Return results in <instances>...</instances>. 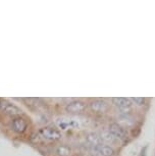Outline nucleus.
<instances>
[{
  "label": "nucleus",
  "mask_w": 155,
  "mask_h": 156,
  "mask_svg": "<svg viewBox=\"0 0 155 156\" xmlns=\"http://www.w3.org/2000/svg\"><path fill=\"white\" fill-rule=\"evenodd\" d=\"M39 135L41 138L47 141H57L61 138L60 132L57 129L52 128V126H45L39 131Z\"/></svg>",
  "instance_id": "7ed1b4c3"
},
{
  "label": "nucleus",
  "mask_w": 155,
  "mask_h": 156,
  "mask_svg": "<svg viewBox=\"0 0 155 156\" xmlns=\"http://www.w3.org/2000/svg\"><path fill=\"white\" fill-rule=\"evenodd\" d=\"M29 123L28 120L23 116H17V117H13L11 119L10 122V128L16 134H24L26 131L28 129Z\"/></svg>",
  "instance_id": "f03ea898"
},
{
  "label": "nucleus",
  "mask_w": 155,
  "mask_h": 156,
  "mask_svg": "<svg viewBox=\"0 0 155 156\" xmlns=\"http://www.w3.org/2000/svg\"><path fill=\"white\" fill-rule=\"evenodd\" d=\"M113 103L119 110L124 114L130 113L132 109V100L130 98H124V97H116V98L112 99Z\"/></svg>",
  "instance_id": "20e7f679"
},
{
  "label": "nucleus",
  "mask_w": 155,
  "mask_h": 156,
  "mask_svg": "<svg viewBox=\"0 0 155 156\" xmlns=\"http://www.w3.org/2000/svg\"><path fill=\"white\" fill-rule=\"evenodd\" d=\"M87 105L86 103L81 101V100H74V101L69 102L66 104L65 106V110L66 112L72 113V114H79L82 113L86 110Z\"/></svg>",
  "instance_id": "39448f33"
},
{
  "label": "nucleus",
  "mask_w": 155,
  "mask_h": 156,
  "mask_svg": "<svg viewBox=\"0 0 155 156\" xmlns=\"http://www.w3.org/2000/svg\"><path fill=\"white\" fill-rule=\"evenodd\" d=\"M1 102H2V100L0 99V108H1Z\"/></svg>",
  "instance_id": "ddd939ff"
},
{
  "label": "nucleus",
  "mask_w": 155,
  "mask_h": 156,
  "mask_svg": "<svg viewBox=\"0 0 155 156\" xmlns=\"http://www.w3.org/2000/svg\"><path fill=\"white\" fill-rule=\"evenodd\" d=\"M99 136H100L102 142H104V143L112 144V143H115V141L118 140L111 133H110L109 129H104V131H102L101 133L99 134Z\"/></svg>",
  "instance_id": "1a4fd4ad"
},
{
  "label": "nucleus",
  "mask_w": 155,
  "mask_h": 156,
  "mask_svg": "<svg viewBox=\"0 0 155 156\" xmlns=\"http://www.w3.org/2000/svg\"><path fill=\"white\" fill-rule=\"evenodd\" d=\"M86 141L88 144H90L91 146H93L94 148H98L103 145V142H102L100 136L97 133H89L87 134L86 136Z\"/></svg>",
  "instance_id": "6e6552de"
},
{
  "label": "nucleus",
  "mask_w": 155,
  "mask_h": 156,
  "mask_svg": "<svg viewBox=\"0 0 155 156\" xmlns=\"http://www.w3.org/2000/svg\"><path fill=\"white\" fill-rule=\"evenodd\" d=\"M108 129L118 140H125L127 138V132L121 125L116 122H111L108 126Z\"/></svg>",
  "instance_id": "0eeeda50"
},
{
  "label": "nucleus",
  "mask_w": 155,
  "mask_h": 156,
  "mask_svg": "<svg viewBox=\"0 0 155 156\" xmlns=\"http://www.w3.org/2000/svg\"><path fill=\"white\" fill-rule=\"evenodd\" d=\"M89 107L93 112L96 113H105L108 110V103L104 100L96 99L89 103Z\"/></svg>",
  "instance_id": "423d86ee"
},
{
  "label": "nucleus",
  "mask_w": 155,
  "mask_h": 156,
  "mask_svg": "<svg viewBox=\"0 0 155 156\" xmlns=\"http://www.w3.org/2000/svg\"><path fill=\"white\" fill-rule=\"evenodd\" d=\"M55 153H56L58 156H71L72 148L68 145H59L55 149Z\"/></svg>",
  "instance_id": "9b49d317"
},
{
  "label": "nucleus",
  "mask_w": 155,
  "mask_h": 156,
  "mask_svg": "<svg viewBox=\"0 0 155 156\" xmlns=\"http://www.w3.org/2000/svg\"><path fill=\"white\" fill-rule=\"evenodd\" d=\"M96 150L98 151V153L101 156H113L114 155V150L112 147L108 146V145H102L98 148H96Z\"/></svg>",
  "instance_id": "9d476101"
},
{
  "label": "nucleus",
  "mask_w": 155,
  "mask_h": 156,
  "mask_svg": "<svg viewBox=\"0 0 155 156\" xmlns=\"http://www.w3.org/2000/svg\"><path fill=\"white\" fill-rule=\"evenodd\" d=\"M0 109L2 110V112L4 114H6L8 116H11L13 117H17V116H22L23 114V110L20 109L19 106H16V104L11 103L7 100H2L1 102V108Z\"/></svg>",
  "instance_id": "f257e3e1"
},
{
  "label": "nucleus",
  "mask_w": 155,
  "mask_h": 156,
  "mask_svg": "<svg viewBox=\"0 0 155 156\" xmlns=\"http://www.w3.org/2000/svg\"><path fill=\"white\" fill-rule=\"evenodd\" d=\"M131 100L133 102H135L137 105H139V106H141L145 103V98H143V97H135V98H132Z\"/></svg>",
  "instance_id": "f8f14e48"
}]
</instances>
